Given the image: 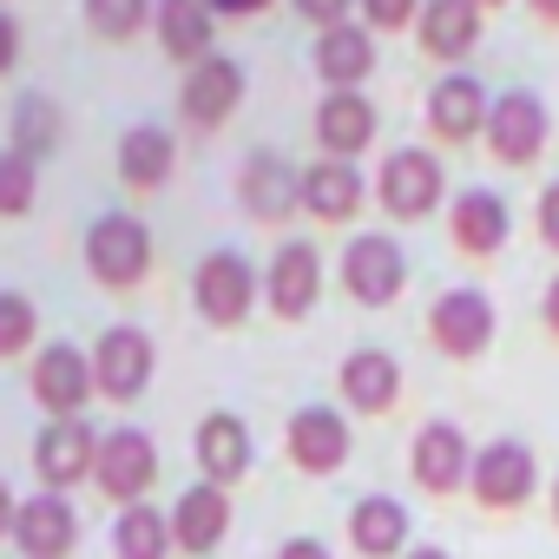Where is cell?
<instances>
[{
  "label": "cell",
  "mask_w": 559,
  "mask_h": 559,
  "mask_svg": "<svg viewBox=\"0 0 559 559\" xmlns=\"http://www.w3.org/2000/svg\"><path fill=\"white\" fill-rule=\"evenodd\" d=\"M441 191H448V171H441V158H435L428 145H402V152H389L382 171H376V198H382V211L402 217V224L428 217V211L441 204Z\"/></svg>",
  "instance_id": "obj_1"
},
{
  "label": "cell",
  "mask_w": 559,
  "mask_h": 559,
  "mask_svg": "<svg viewBox=\"0 0 559 559\" xmlns=\"http://www.w3.org/2000/svg\"><path fill=\"white\" fill-rule=\"evenodd\" d=\"M86 263H93L99 284L132 290V284H145V270H152V230L139 217H126V211H106L86 230Z\"/></svg>",
  "instance_id": "obj_2"
},
{
  "label": "cell",
  "mask_w": 559,
  "mask_h": 559,
  "mask_svg": "<svg viewBox=\"0 0 559 559\" xmlns=\"http://www.w3.org/2000/svg\"><path fill=\"white\" fill-rule=\"evenodd\" d=\"M402 284H408V257H402L395 237H382V230L349 237V250H343V290H349L356 304L389 310V304L402 297Z\"/></svg>",
  "instance_id": "obj_3"
},
{
  "label": "cell",
  "mask_w": 559,
  "mask_h": 559,
  "mask_svg": "<svg viewBox=\"0 0 559 559\" xmlns=\"http://www.w3.org/2000/svg\"><path fill=\"white\" fill-rule=\"evenodd\" d=\"M487 152L500 165H533L552 139V112L539 93H493V112H487Z\"/></svg>",
  "instance_id": "obj_4"
},
{
  "label": "cell",
  "mask_w": 559,
  "mask_h": 559,
  "mask_svg": "<svg viewBox=\"0 0 559 559\" xmlns=\"http://www.w3.org/2000/svg\"><path fill=\"white\" fill-rule=\"evenodd\" d=\"M191 297H198V317H204V323L237 330V323L250 317V304H257V270H250V257H243V250H211V257L198 263Z\"/></svg>",
  "instance_id": "obj_5"
},
{
  "label": "cell",
  "mask_w": 559,
  "mask_h": 559,
  "mask_svg": "<svg viewBox=\"0 0 559 559\" xmlns=\"http://www.w3.org/2000/svg\"><path fill=\"white\" fill-rule=\"evenodd\" d=\"M428 336H435V349L441 356H454V362H474L487 343H493V304L480 297V290H448V297H435V310H428Z\"/></svg>",
  "instance_id": "obj_6"
},
{
  "label": "cell",
  "mask_w": 559,
  "mask_h": 559,
  "mask_svg": "<svg viewBox=\"0 0 559 559\" xmlns=\"http://www.w3.org/2000/svg\"><path fill=\"white\" fill-rule=\"evenodd\" d=\"M243 106V67L230 53H211L185 73V93H178V112L198 126V132H217L230 112Z\"/></svg>",
  "instance_id": "obj_7"
},
{
  "label": "cell",
  "mask_w": 559,
  "mask_h": 559,
  "mask_svg": "<svg viewBox=\"0 0 559 559\" xmlns=\"http://www.w3.org/2000/svg\"><path fill=\"white\" fill-rule=\"evenodd\" d=\"M533 480H539V467H533V448H520V441H487L474 454V474H467L474 500L500 507V513L520 507V500H533Z\"/></svg>",
  "instance_id": "obj_8"
},
{
  "label": "cell",
  "mask_w": 559,
  "mask_h": 559,
  "mask_svg": "<svg viewBox=\"0 0 559 559\" xmlns=\"http://www.w3.org/2000/svg\"><path fill=\"white\" fill-rule=\"evenodd\" d=\"M237 198H243L250 217L284 224V217L304 204V171H297L290 158H276V152H250L243 171H237Z\"/></svg>",
  "instance_id": "obj_9"
},
{
  "label": "cell",
  "mask_w": 559,
  "mask_h": 559,
  "mask_svg": "<svg viewBox=\"0 0 559 559\" xmlns=\"http://www.w3.org/2000/svg\"><path fill=\"white\" fill-rule=\"evenodd\" d=\"M487 112H493V93L474 80V73H448L428 86V132L461 145V139H480L487 132Z\"/></svg>",
  "instance_id": "obj_10"
},
{
  "label": "cell",
  "mask_w": 559,
  "mask_h": 559,
  "mask_svg": "<svg viewBox=\"0 0 559 559\" xmlns=\"http://www.w3.org/2000/svg\"><path fill=\"white\" fill-rule=\"evenodd\" d=\"M152 362H158V356H152V336L132 330V323H119V330H106L99 349H93V382H99L112 402H132V395H145Z\"/></svg>",
  "instance_id": "obj_11"
},
{
  "label": "cell",
  "mask_w": 559,
  "mask_h": 559,
  "mask_svg": "<svg viewBox=\"0 0 559 559\" xmlns=\"http://www.w3.org/2000/svg\"><path fill=\"white\" fill-rule=\"evenodd\" d=\"M263 297H270V310L284 317V323L310 317V310H317V297H323V257H317L310 243H284V250L270 257Z\"/></svg>",
  "instance_id": "obj_12"
},
{
  "label": "cell",
  "mask_w": 559,
  "mask_h": 559,
  "mask_svg": "<svg viewBox=\"0 0 559 559\" xmlns=\"http://www.w3.org/2000/svg\"><path fill=\"white\" fill-rule=\"evenodd\" d=\"M415 40H421L428 60H448L461 73V60L480 47V8H474V0H421Z\"/></svg>",
  "instance_id": "obj_13"
},
{
  "label": "cell",
  "mask_w": 559,
  "mask_h": 559,
  "mask_svg": "<svg viewBox=\"0 0 559 559\" xmlns=\"http://www.w3.org/2000/svg\"><path fill=\"white\" fill-rule=\"evenodd\" d=\"M99 487L112 493V500H126V507H139V493L158 480V448L139 435V428H119V435H106L99 441Z\"/></svg>",
  "instance_id": "obj_14"
},
{
  "label": "cell",
  "mask_w": 559,
  "mask_h": 559,
  "mask_svg": "<svg viewBox=\"0 0 559 559\" xmlns=\"http://www.w3.org/2000/svg\"><path fill=\"white\" fill-rule=\"evenodd\" d=\"M448 230H454V250H467V257H493V250L513 237V211H507V198H500V191L474 185V191H461V198H454Z\"/></svg>",
  "instance_id": "obj_15"
},
{
  "label": "cell",
  "mask_w": 559,
  "mask_h": 559,
  "mask_svg": "<svg viewBox=\"0 0 559 559\" xmlns=\"http://www.w3.org/2000/svg\"><path fill=\"white\" fill-rule=\"evenodd\" d=\"M408 467H415V480H421L428 493H454V487H467V474H474L467 435H461L454 421H428V428L415 435V454H408Z\"/></svg>",
  "instance_id": "obj_16"
},
{
  "label": "cell",
  "mask_w": 559,
  "mask_h": 559,
  "mask_svg": "<svg viewBox=\"0 0 559 559\" xmlns=\"http://www.w3.org/2000/svg\"><path fill=\"white\" fill-rule=\"evenodd\" d=\"M317 73L330 93H362V80L376 73V34L343 21V27H323L317 34Z\"/></svg>",
  "instance_id": "obj_17"
},
{
  "label": "cell",
  "mask_w": 559,
  "mask_h": 559,
  "mask_svg": "<svg viewBox=\"0 0 559 559\" xmlns=\"http://www.w3.org/2000/svg\"><path fill=\"white\" fill-rule=\"evenodd\" d=\"M317 145H323V158H362L376 145V106H369V93H323V106H317Z\"/></svg>",
  "instance_id": "obj_18"
},
{
  "label": "cell",
  "mask_w": 559,
  "mask_h": 559,
  "mask_svg": "<svg viewBox=\"0 0 559 559\" xmlns=\"http://www.w3.org/2000/svg\"><path fill=\"white\" fill-rule=\"evenodd\" d=\"M362 198H369V185H362L356 158H317V165H304V211L310 217L349 224L362 211Z\"/></svg>",
  "instance_id": "obj_19"
},
{
  "label": "cell",
  "mask_w": 559,
  "mask_h": 559,
  "mask_svg": "<svg viewBox=\"0 0 559 559\" xmlns=\"http://www.w3.org/2000/svg\"><path fill=\"white\" fill-rule=\"evenodd\" d=\"M93 389H99V382H93V369H86L80 349H67V343L40 349V362H34V402H40V408H53L60 421H73Z\"/></svg>",
  "instance_id": "obj_20"
},
{
  "label": "cell",
  "mask_w": 559,
  "mask_h": 559,
  "mask_svg": "<svg viewBox=\"0 0 559 559\" xmlns=\"http://www.w3.org/2000/svg\"><path fill=\"white\" fill-rule=\"evenodd\" d=\"M290 461L304 474H336L349 461V421L336 408H297L290 415Z\"/></svg>",
  "instance_id": "obj_21"
},
{
  "label": "cell",
  "mask_w": 559,
  "mask_h": 559,
  "mask_svg": "<svg viewBox=\"0 0 559 559\" xmlns=\"http://www.w3.org/2000/svg\"><path fill=\"white\" fill-rule=\"evenodd\" d=\"M230 533V493L224 487H185L178 493V507H171V546H185V552H211L217 539Z\"/></svg>",
  "instance_id": "obj_22"
},
{
  "label": "cell",
  "mask_w": 559,
  "mask_h": 559,
  "mask_svg": "<svg viewBox=\"0 0 559 559\" xmlns=\"http://www.w3.org/2000/svg\"><path fill=\"white\" fill-rule=\"evenodd\" d=\"M158 47L185 67L211 60V40H217V14H211V0H158Z\"/></svg>",
  "instance_id": "obj_23"
},
{
  "label": "cell",
  "mask_w": 559,
  "mask_h": 559,
  "mask_svg": "<svg viewBox=\"0 0 559 559\" xmlns=\"http://www.w3.org/2000/svg\"><path fill=\"white\" fill-rule=\"evenodd\" d=\"M73 507L60 500V493H40V500H27L21 513H14V539H21V552L27 559H67L73 552Z\"/></svg>",
  "instance_id": "obj_24"
},
{
  "label": "cell",
  "mask_w": 559,
  "mask_h": 559,
  "mask_svg": "<svg viewBox=\"0 0 559 559\" xmlns=\"http://www.w3.org/2000/svg\"><path fill=\"white\" fill-rule=\"evenodd\" d=\"M336 382H343V402L362 408V415H389L395 395H402V369H395V356H382V349H356Z\"/></svg>",
  "instance_id": "obj_25"
},
{
  "label": "cell",
  "mask_w": 559,
  "mask_h": 559,
  "mask_svg": "<svg viewBox=\"0 0 559 559\" xmlns=\"http://www.w3.org/2000/svg\"><path fill=\"white\" fill-rule=\"evenodd\" d=\"M198 467H204L211 487L243 480V467H250V428L237 415H204V428H198Z\"/></svg>",
  "instance_id": "obj_26"
},
{
  "label": "cell",
  "mask_w": 559,
  "mask_h": 559,
  "mask_svg": "<svg viewBox=\"0 0 559 559\" xmlns=\"http://www.w3.org/2000/svg\"><path fill=\"white\" fill-rule=\"evenodd\" d=\"M171 165H178V145H171L165 126H132V132L119 139V178H126L132 191H158V185L171 178Z\"/></svg>",
  "instance_id": "obj_27"
},
{
  "label": "cell",
  "mask_w": 559,
  "mask_h": 559,
  "mask_svg": "<svg viewBox=\"0 0 559 559\" xmlns=\"http://www.w3.org/2000/svg\"><path fill=\"white\" fill-rule=\"evenodd\" d=\"M34 461H40V474H47L53 487H73V480H86V467H99V441H93V428H80V421H53V428L40 435Z\"/></svg>",
  "instance_id": "obj_28"
},
{
  "label": "cell",
  "mask_w": 559,
  "mask_h": 559,
  "mask_svg": "<svg viewBox=\"0 0 559 559\" xmlns=\"http://www.w3.org/2000/svg\"><path fill=\"white\" fill-rule=\"evenodd\" d=\"M349 539H356V552H369V559H395V552L408 546V507L389 500V493L356 500V513H349Z\"/></svg>",
  "instance_id": "obj_29"
},
{
  "label": "cell",
  "mask_w": 559,
  "mask_h": 559,
  "mask_svg": "<svg viewBox=\"0 0 559 559\" xmlns=\"http://www.w3.org/2000/svg\"><path fill=\"white\" fill-rule=\"evenodd\" d=\"M112 546H119V559H165V552H171V520H158V513L139 500V507L119 513Z\"/></svg>",
  "instance_id": "obj_30"
},
{
  "label": "cell",
  "mask_w": 559,
  "mask_h": 559,
  "mask_svg": "<svg viewBox=\"0 0 559 559\" xmlns=\"http://www.w3.org/2000/svg\"><path fill=\"white\" fill-rule=\"evenodd\" d=\"M53 145H60V106H53L47 93H27V99L14 106V152L47 158Z\"/></svg>",
  "instance_id": "obj_31"
},
{
  "label": "cell",
  "mask_w": 559,
  "mask_h": 559,
  "mask_svg": "<svg viewBox=\"0 0 559 559\" xmlns=\"http://www.w3.org/2000/svg\"><path fill=\"white\" fill-rule=\"evenodd\" d=\"M34 198H40V158H27V152H0V217L34 211Z\"/></svg>",
  "instance_id": "obj_32"
},
{
  "label": "cell",
  "mask_w": 559,
  "mask_h": 559,
  "mask_svg": "<svg viewBox=\"0 0 559 559\" xmlns=\"http://www.w3.org/2000/svg\"><path fill=\"white\" fill-rule=\"evenodd\" d=\"M152 14H158L152 0H86V21H93V34H106V40H132Z\"/></svg>",
  "instance_id": "obj_33"
},
{
  "label": "cell",
  "mask_w": 559,
  "mask_h": 559,
  "mask_svg": "<svg viewBox=\"0 0 559 559\" xmlns=\"http://www.w3.org/2000/svg\"><path fill=\"white\" fill-rule=\"evenodd\" d=\"M34 330H40L34 304H27L21 290H0V356H21V349L34 343Z\"/></svg>",
  "instance_id": "obj_34"
},
{
  "label": "cell",
  "mask_w": 559,
  "mask_h": 559,
  "mask_svg": "<svg viewBox=\"0 0 559 559\" xmlns=\"http://www.w3.org/2000/svg\"><path fill=\"white\" fill-rule=\"evenodd\" d=\"M421 21V0H362V27L369 34H395Z\"/></svg>",
  "instance_id": "obj_35"
},
{
  "label": "cell",
  "mask_w": 559,
  "mask_h": 559,
  "mask_svg": "<svg viewBox=\"0 0 559 559\" xmlns=\"http://www.w3.org/2000/svg\"><path fill=\"white\" fill-rule=\"evenodd\" d=\"M356 8H362V0H297V14H304L310 27H343Z\"/></svg>",
  "instance_id": "obj_36"
},
{
  "label": "cell",
  "mask_w": 559,
  "mask_h": 559,
  "mask_svg": "<svg viewBox=\"0 0 559 559\" xmlns=\"http://www.w3.org/2000/svg\"><path fill=\"white\" fill-rule=\"evenodd\" d=\"M533 217H539V237H546V250H559V178L539 191V211H533Z\"/></svg>",
  "instance_id": "obj_37"
},
{
  "label": "cell",
  "mask_w": 559,
  "mask_h": 559,
  "mask_svg": "<svg viewBox=\"0 0 559 559\" xmlns=\"http://www.w3.org/2000/svg\"><path fill=\"white\" fill-rule=\"evenodd\" d=\"M14 60H21V21L0 8V73H14Z\"/></svg>",
  "instance_id": "obj_38"
},
{
  "label": "cell",
  "mask_w": 559,
  "mask_h": 559,
  "mask_svg": "<svg viewBox=\"0 0 559 559\" xmlns=\"http://www.w3.org/2000/svg\"><path fill=\"white\" fill-rule=\"evenodd\" d=\"M263 8H270V0H211V14H237V21L243 14H263Z\"/></svg>",
  "instance_id": "obj_39"
},
{
  "label": "cell",
  "mask_w": 559,
  "mask_h": 559,
  "mask_svg": "<svg viewBox=\"0 0 559 559\" xmlns=\"http://www.w3.org/2000/svg\"><path fill=\"white\" fill-rule=\"evenodd\" d=\"M276 559H330V552H323V546H317V539H290V546H284V552H276Z\"/></svg>",
  "instance_id": "obj_40"
},
{
  "label": "cell",
  "mask_w": 559,
  "mask_h": 559,
  "mask_svg": "<svg viewBox=\"0 0 559 559\" xmlns=\"http://www.w3.org/2000/svg\"><path fill=\"white\" fill-rule=\"evenodd\" d=\"M14 513H21V507L8 500V480H0V539H8V533H14Z\"/></svg>",
  "instance_id": "obj_41"
},
{
  "label": "cell",
  "mask_w": 559,
  "mask_h": 559,
  "mask_svg": "<svg viewBox=\"0 0 559 559\" xmlns=\"http://www.w3.org/2000/svg\"><path fill=\"white\" fill-rule=\"evenodd\" d=\"M546 330L559 336V276H552V284H546Z\"/></svg>",
  "instance_id": "obj_42"
},
{
  "label": "cell",
  "mask_w": 559,
  "mask_h": 559,
  "mask_svg": "<svg viewBox=\"0 0 559 559\" xmlns=\"http://www.w3.org/2000/svg\"><path fill=\"white\" fill-rule=\"evenodd\" d=\"M533 8V21H546V27H559V0H526Z\"/></svg>",
  "instance_id": "obj_43"
},
{
  "label": "cell",
  "mask_w": 559,
  "mask_h": 559,
  "mask_svg": "<svg viewBox=\"0 0 559 559\" xmlns=\"http://www.w3.org/2000/svg\"><path fill=\"white\" fill-rule=\"evenodd\" d=\"M408 559H454V552H441V546H415Z\"/></svg>",
  "instance_id": "obj_44"
},
{
  "label": "cell",
  "mask_w": 559,
  "mask_h": 559,
  "mask_svg": "<svg viewBox=\"0 0 559 559\" xmlns=\"http://www.w3.org/2000/svg\"><path fill=\"white\" fill-rule=\"evenodd\" d=\"M474 8H480V14H487V8H507V0H474Z\"/></svg>",
  "instance_id": "obj_45"
},
{
  "label": "cell",
  "mask_w": 559,
  "mask_h": 559,
  "mask_svg": "<svg viewBox=\"0 0 559 559\" xmlns=\"http://www.w3.org/2000/svg\"><path fill=\"white\" fill-rule=\"evenodd\" d=\"M552 520H559V480H552Z\"/></svg>",
  "instance_id": "obj_46"
}]
</instances>
